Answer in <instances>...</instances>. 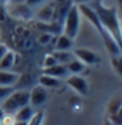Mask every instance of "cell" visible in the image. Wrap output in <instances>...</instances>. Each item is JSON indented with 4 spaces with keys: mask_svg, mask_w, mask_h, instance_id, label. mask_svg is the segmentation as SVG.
Segmentation results:
<instances>
[{
    "mask_svg": "<svg viewBox=\"0 0 122 125\" xmlns=\"http://www.w3.org/2000/svg\"><path fill=\"white\" fill-rule=\"evenodd\" d=\"M94 10L97 11L98 19L102 27L108 31V34L114 39V41L116 43V46L119 47L122 54V29H121V23L118 19V11L115 7H105L102 6V3H97Z\"/></svg>",
    "mask_w": 122,
    "mask_h": 125,
    "instance_id": "cell-1",
    "label": "cell"
},
{
    "mask_svg": "<svg viewBox=\"0 0 122 125\" xmlns=\"http://www.w3.org/2000/svg\"><path fill=\"white\" fill-rule=\"evenodd\" d=\"M30 105V91H13L1 102V109L4 114H16L20 108Z\"/></svg>",
    "mask_w": 122,
    "mask_h": 125,
    "instance_id": "cell-2",
    "label": "cell"
},
{
    "mask_svg": "<svg viewBox=\"0 0 122 125\" xmlns=\"http://www.w3.org/2000/svg\"><path fill=\"white\" fill-rule=\"evenodd\" d=\"M80 19H81V13H80V9L77 4H72L70 7L68 13L64 17V24H62V30L65 36H68L70 39H75L77 34H78V30H80Z\"/></svg>",
    "mask_w": 122,
    "mask_h": 125,
    "instance_id": "cell-3",
    "label": "cell"
},
{
    "mask_svg": "<svg viewBox=\"0 0 122 125\" xmlns=\"http://www.w3.org/2000/svg\"><path fill=\"white\" fill-rule=\"evenodd\" d=\"M72 54L81 62H84L85 65H95V64L101 62V57L90 48H75L72 51Z\"/></svg>",
    "mask_w": 122,
    "mask_h": 125,
    "instance_id": "cell-4",
    "label": "cell"
},
{
    "mask_svg": "<svg viewBox=\"0 0 122 125\" xmlns=\"http://www.w3.org/2000/svg\"><path fill=\"white\" fill-rule=\"evenodd\" d=\"M67 84L68 87H71L74 91L80 94V95H87L88 94V83L84 77H80L78 74H72L67 77Z\"/></svg>",
    "mask_w": 122,
    "mask_h": 125,
    "instance_id": "cell-5",
    "label": "cell"
},
{
    "mask_svg": "<svg viewBox=\"0 0 122 125\" xmlns=\"http://www.w3.org/2000/svg\"><path fill=\"white\" fill-rule=\"evenodd\" d=\"M54 20L53 21H62L65 14L68 13L70 7L72 6V1L71 0H54Z\"/></svg>",
    "mask_w": 122,
    "mask_h": 125,
    "instance_id": "cell-6",
    "label": "cell"
},
{
    "mask_svg": "<svg viewBox=\"0 0 122 125\" xmlns=\"http://www.w3.org/2000/svg\"><path fill=\"white\" fill-rule=\"evenodd\" d=\"M47 101V90L44 87H34L30 91V105L31 107H40Z\"/></svg>",
    "mask_w": 122,
    "mask_h": 125,
    "instance_id": "cell-7",
    "label": "cell"
},
{
    "mask_svg": "<svg viewBox=\"0 0 122 125\" xmlns=\"http://www.w3.org/2000/svg\"><path fill=\"white\" fill-rule=\"evenodd\" d=\"M9 13L17 17V19H31V9L26 4V3H13L11 7H9Z\"/></svg>",
    "mask_w": 122,
    "mask_h": 125,
    "instance_id": "cell-8",
    "label": "cell"
},
{
    "mask_svg": "<svg viewBox=\"0 0 122 125\" xmlns=\"http://www.w3.org/2000/svg\"><path fill=\"white\" fill-rule=\"evenodd\" d=\"M37 19L41 23H53L54 20V4L48 3L37 11Z\"/></svg>",
    "mask_w": 122,
    "mask_h": 125,
    "instance_id": "cell-9",
    "label": "cell"
},
{
    "mask_svg": "<svg viewBox=\"0 0 122 125\" xmlns=\"http://www.w3.org/2000/svg\"><path fill=\"white\" fill-rule=\"evenodd\" d=\"M44 74L47 75H51V77H55V78H67L70 75L68 70L64 64H55L53 67H48V68H44Z\"/></svg>",
    "mask_w": 122,
    "mask_h": 125,
    "instance_id": "cell-10",
    "label": "cell"
},
{
    "mask_svg": "<svg viewBox=\"0 0 122 125\" xmlns=\"http://www.w3.org/2000/svg\"><path fill=\"white\" fill-rule=\"evenodd\" d=\"M72 46H74V40L70 39L65 34H61L55 39V50L57 51H70Z\"/></svg>",
    "mask_w": 122,
    "mask_h": 125,
    "instance_id": "cell-11",
    "label": "cell"
},
{
    "mask_svg": "<svg viewBox=\"0 0 122 125\" xmlns=\"http://www.w3.org/2000/svg\"><path fill=\"white\" fill-rule=\"evenodd\" d=\"M19 80V74L11 71H3L0 70V85H9L13 87Z\"/></svg>",
    "mask_w": 122,
    "mask_h": 125,
    "instance_id": "cell-12",
    "label": "cell"
},
{
    "mask_svg": "<svg viewBox=\"0 0 122 125\" xmlns=\"http://www.w3.org/2000/svg\"><path fill=\"white\" fill-rule=\"evenodd\" d=\"M38 84L41 87H44V88H57L61 84V80L51 77V75H47V74H43L38 78Z\"/></svg>",
    "mask_w": 122,
    "mask_h": 125,
    "instance_id": "cell-13",
    "label": "cell"
},
{
    "mask_svg": "<svg viewBox=\"0 0 122 125\" xmlns=\"http://www.w3.org/2000/svg\"><path fill=\"white\" fill-rule=\"evenodd\" d=\"M34 114V109H33V107L31 105H26V107H23V108H20L16 114H13L14 115V119L16 121H20V122H27L29 119L31 118V115Z\"/></svg>",
    "mask_w": 122,
    "mask_h": 125,
    "instance_id": "cell-14",
    "label": "cell"
},
{
    "mask_svg": "<svg viewBox=\"0 0 122 125\" xmlns=\"http://www.w3.org/2000/svg\"><path fill=\"white\" fill-rule=\"evenodd\" d=\"M13 65H14V53L9 50L7 53L0 58V70L10 71V68H13Z\"/></svg>",
    "mask_w": 122,
    "mask_h": 125,
    "instance_id": "cell-15",
    "label": "cell"
},
{
    "mask_svg": "<svg viewBox=\"0 0 122 125\" xmlns=\"http://www.w3.org/2000/svg\"><path fill=\"white\" fill-rule=\"evenodd\" d=\"M65 67H67V70H68L70 74H75V75H77V74H81V73L84 71L85 64H84V62H81L78 58L74 57L68 64H65Z\"/></svg>",
    "mask_w": 122,
    "mask_h": 125,
    "instance_id": "cell-16",
    "label": "cell"
},
{
    "mask_svg": "<svg viewBox=\"0 0 122 125\" xmlns=\"http://www.w3.org/2000/svg\"><path fill=\"white\" fill-rule=\"evenodd\" d=\"M53 55H54V58L57 60V62L58 64H68L72 58H74V54L71 53V51H54L53 53Z\"/></svg>",
    "mask_w": 122,
    "mask_h": 125,
    "instance_id": "cell-17",
    "label": "cell"
},
{
    "mask_svg": "<svg viewBox=\"0 0 122 125\" xmlns=\"http://www.w3.org/2000/svg\"><path fill=\"white\" fill-rule=\"evenodd\" d=\"M111 62H112V68L114 71L122 77V54L119 55H111Z\"/></svg>",
    "mask_w": 122,
    "mask_h": 125,
    "instance_id": "cell-18",
    "label": "cell"
},
{
    "mask_svg": "<svg viewBox=\"0 0 122 125\" xmlns=\"http://www.w3.org/2000/svg\"><path fill=\"white\" fill-rule=\"evenodd\" d=\"M44 121V111H34L31 118L27 121V125H41Z\"/></svg>",
    "mask_w": 122,
    "mask_h": 125,
    "instance_id": "cell-19",
    "label": "cell"
},
{
    "mask_svg": "<svg viewBox=\"0 0 122 125\" xmlns=\"http://www.w3.org/2000/svg\"><path fill=\"white\" fill-rule=\"evenodd\" d=\"M121 107H122V101L121 100H118V98H112V100L109 101V104H108V112H109V115L115 114Z\"/></svg>",
    "mask_w": 122,
    "mask_h": 125,
    "instance_id": "cell-20",
    "label": "cell"
},
{
    "mask_svg": "<svg viewBox=\"0 0 122 125\" xmlns=\"http://www.w3.org/2000/svg\"><path fill=\"white\" fill-rule=\"evenodd\" d=\"M14 91L13 87H9V85H0V102H3L6 98H7L10 94Z\"/></svg>",
    "mask_w": 122,
    "mask_h": 125,
    "instance_id": "cell-21",
    "label": "cell"
},
{
    "mask_svg": "<svg viewBox=\"0 0 122 125\" xmlns=\"http://www.w3.org/2000/svg\"><path fill=\"white\" fill-rule=\"evenodd\" d=\"M109 121L114 125H122V107L118 109L115 114L109 115Z\"/></svg>",
    "mask_w": 122,
    "mask_h": 125,
    "instance_id": "cell-22",
    "label": "cell"
},
{
    "mask_svg": "<svg viewBox=\"0 0 122 125\" xmlns=\"http://www.w3.org/2000/svg\"><path fill=\"white\" fill-rule=\"evenodd\" d=\"M54 37H53V34H51V33H43V34H40V36H38V43H40V44H43V46H47V44H50V43H51V40H53Z\"/></svg>",
    "mask_w": 122,
    "mask_h": 125,
    "instance_id": "cell-23",
    "label": "cell"
},
{
    "mask_svg": "<svg viewBox=\"0 0 122 125\" xmlns=\"http://www.w3.org/2000/svg\"><path fill=\"white\" fill-rule=\"evenodd\" d=\"M44 68H48V67H53V65H55L57 64V60L54 58V55L53 54H50V55H46V58H44Z\"/></svg>",
    "mask_w": 122,
    "mask_h": 125,
    "instance_id": "cell-24",
    "label": "cell"
},
{
    "mask_svg": "<svg viewBox=\"0 0 122 125\" xmlns=\"http://www.w3.org/2000/svg\"><path fill=\"white\" fill-rule=\"evenodd\" d=\"M14 122H16L14 115H11V114H4V117H3V119H1L0 124L1 125H13Z\"/></svg>",
    "mask_w": 122,
    "mask_h": 125,
    "instance_id": "cell-25",
    "label": "cell"
},
{
    "mask_svg": "<svg viewBox=\"0 0 122 125\" xmlns=\"http://www.w3.org/2000/svg\"><path fill=\"white\" fill-rule=\"evenodd\" d=\"M44 1H46V0H24V3H26V4H27L30 9L37 7V6H41Z\"/></svg>",
    "mask_w": 122,
    "mask_h": 125,
    "instance_id": "cell-26",
    "label": "cell"
},
{
    "mask_svg": "<svg viewBox=\"0 0 122 125\" xmlns=\"http://www.w3.org/2000/svg\"><path fill=\"white\" fill-rule=\"evenodd\" d=\"M7 51H9V48H7V46H6V44H0V58L6 54Z\"/></svg>",
    "mask_w": 122,
    "mask_h": 125,
    "instance_id": "cell-27",
    "label": "cell"
},
{
    "mask_svg": "<svg viewBox=\"0 0 122 125\" xmlns=\"http://www.w3.org/2000/svg\"><path fill=\"white\" fill-rule=\"evenodd\" d=\"M72 3H75L77 6H80V4H87L88 1H92V0H71Z\"/></svg>",
    "mask_w": 122,
    "mask_h": 125,
    "instance_id": "cell-28",
    "label": "cell"
},
{
    "mask_svg": "<svg viewBox=\"0 0 122 125\" xmlns=\"http://www.w3.org/2000/svg\"><path fill=\"white\" fill-rule=\"evenodd\" d=\"M3 117H4V111L1 109V107H0V122H1V119H3Z\"/></svg>",
    "mask_w": 122,
    "mask_h": 125,
    "instance_id": "cell-29",
    "label": "cell"
},
{
    "mask_svg": "<svg viewBox=\"0 0 122 125\" xmlns=\"http://www.w3.org/2000/svg\"><path fill=\"white\" fill-rule=\"evenodd\" d=\"M102 125H114V124H112V122H111L109 119H105V121H104V124H102Z\"/></svg>",
    "mask_w": 122,
    "mask_h": 125,
    "instance_id": "cell-30",
    "label": "cell"
},
{
    "mask_svg": "<svg viewBox=\"0 0 122 125\" xmlns=\"http://www.w3.org/2000/svg\"><path fill=\"white\" fill-rule=\"evenodd\" d=\"M13 125H27V122H20V121H16Z\"/></svg>",
    "mask_w": 122,
    "mask_h": 125,
    "instance_id": "cell-31",
    "label": "cell"
},
{
    "mask_svg": "<svg viewBox=\"0 0 122 125\" xmlns=\"http://www.w3.org/2000/svg\"><path fill=\"white\" fill-rule=\"evenodd\" d=\"M118 3H119V6L122 7V0H118Z\"/></svg>",
    "mask_w": 122,
    "mask_h": 125,
    "instance_id": "cell-32",
    "label": "cell"
},
{
    "mask_svg": "<svg viewBox=\"0 0 122 125\" xmlns=\"http://www.w3.org/2000/svg\"><path fill=\"white\" fill-rule=\"evenodd\" d=\"M3 1H9V0H3Z\"/></svg>",
    "mask_w": 122,
    "mask_h": 125,
    "instance_id": "cell-33",
    "label": "cell"
},
{
    "mask_svg": "<svg viewBox=\"0 0 122 125\" xmlns=\"http://www.w3.org/2000/svg\"><path fill=\"white\" fill-rule=\"evenodd\" d=\"M121 13H122V7H121Z\"/></svg>",
    "mask_w": 122,
    "mask_h": 125,
    "instance_id": "cell-34",
    "label": "cell"
},
{
    "mask_svg": "<svg viewBox=\"0 0 122 125\" xmlns=\"http://www.w3.org/2000/svg\"><path fill=\"white\" fill-rule=\"evenodd\" d=\"M0 36H1V33H0Z\"/></svg>",
    "mask_w": 122,
    "mask_h": 125,
    "instance_id": "cell-35",
    "label": "cell"
}]
</instances>
